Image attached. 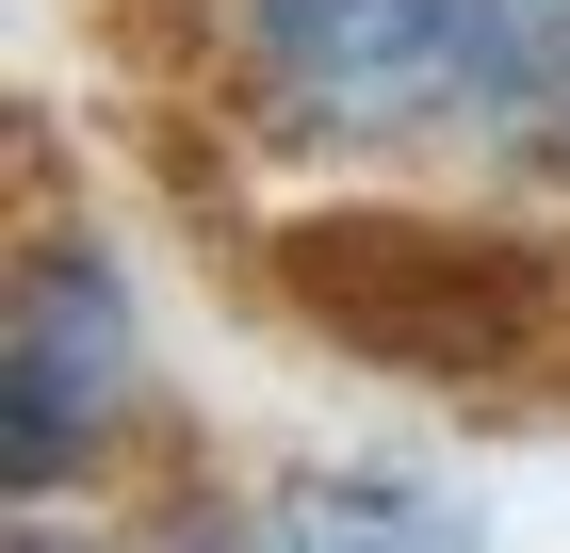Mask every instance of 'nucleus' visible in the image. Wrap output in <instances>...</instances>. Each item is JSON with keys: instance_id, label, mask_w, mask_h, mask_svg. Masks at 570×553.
<instances>
[{"instance_id": "nucleus-1", "label": "nucleus", "mask_w": 570, "mask_h": 553, "mask_svg": "<svg viewBox=\"0 0 570 553\" xmlns=\"http://www.w3.org/2000/svg\"><path fill=\"white\" fill-rule=\"evenodd\" d=\"M228 66L294 147L570 164V0H228Z\"/></svg>"}, {"instance_id": "nucleus-2", "label": "nucleus", "mask_w": 570, "mask_h": 553, "mask_svg": "<svg viewBox=\"0 0 570 553\" xmlns=\"http://www.w3.org/2000/svg\"><path fill=\"white\" fill-rule=\"evenodd\" d=\"M277 294L326 342L392 358V375H522L570 326V277L505 228H424V213H309L277 228Z\"/></svg>"}, {"instance_id": "nucleus-3", "label": "nucleus", "mask_w": 570, "mask_h": 553, "mask_svg": "<svg viewBox=\"0 0 570 553\" xmlns=\"http://www.w3.org/2000/svg\"><path fill=\"white\" fill-rule=\"evenodd\" d=\"M115 407H131V294H115L98 245L49 228V245L17 260V326H0V488L49 505V488L115 440Z\"/></svg>"}, {"instance_id": "nucleus-4", "label": "nucleus", "mask_w": 570, "mask_h": 553, "mask_svg": "<svg viewBox=\"0 0 570 553\" xmlns=\"http://www.w3.org/2000/svg\"><path fill=\"white\" fill-rule=\"evenodd\" d=\"M277 553H489V521L456 488H424V472H294Z\"/></svg>"}, {"instance_id": "nucleus-5", "label": "nucleus", "mask_w": 570, "mask_h": 553, "mask_svg": "<svg viewBox=\"0 0 570 553\" xmlns=\"http://www.w3.org/2000/svg\"><path fill=\"white\" fill-rule=\"evenodd\" d=\"M33 553H49V537H33Z\"/></svg>"}]
</instances>
